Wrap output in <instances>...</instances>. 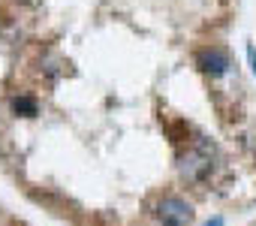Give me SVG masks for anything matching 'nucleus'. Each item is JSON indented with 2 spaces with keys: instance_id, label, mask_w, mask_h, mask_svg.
Listing matches in <instances>:
<instances>
[{
  "instance_id": "f03ea898",
  "label": "nucleus",
  "mask_w": 256,
  "mask_h": 226,
  "mask_svg": "<svg viewBox=\"0 0 256 226\" xmlns=\"http://www.w3.org/2000/svg\"><path fill=\"white\" fill-rule=\"evenodd\" d=\"M178 169H181V175H184L187 181H199V178H205V175L211 172V154H208L205 148L187 151V154L181 157Z\"/></svg>"
},
{
  "instance_id": "f257e3e1",
  "label": "nucleus",
  "mask_w": 256,
  "mask_h": 226,
  "mask_svg": "<svg viewBox=\"0 0 256 226\" xmlns=\"http://www.w3.org/2000/svg\"><path fill=\"white\" fill-rule=\"evenodd\" d=\"M157 217H160L163 226H187L193 220V208L178 196H166L157 205Z\"/></svg>"
},
{
  "instance_id": "39448f33",
  "label": "nucleus",
  "mask_w": 256,
  "mask_h": 226,
  "mask_svg": "<svg viewBox=\"0 0 256 226\" xmlns=\"http://www.w3.org/2000/svg\"><path fill=\"white\" fill-rule=\"evenodd\" d=\"M247 60H250V66L256 70V52H253V46H247Z\"/></svg>"
},
{
  "instance_id": "423d86ee",
  "label": "nucleus",
  "mask_w": 256,
  "mask_h": 226,
  "mask_svg": "<svg viewBox=\"0 0 256 226\" xmlns=\"http://www.w3.org/2000/svg\"><path fill=\"white\" fill-rule=\"evenodd\" d=\"M205 226H223V220H220V217H214V220H211V223H205Z\"/></svg>"
},
{
  "instance_id": "7ed1b4c3",
  "label": "nucleus",
  "mask_w": 256,
  "mask_h": 226,
  "mask_svg": "<svg viewBox=\"0 0 256 226\" xmlns=\"http://www.w3.org/2000/svg\"><path fill=\"white\" fill-rule=\"evenodd\" d=\"M196 64H199V70L208 72V76H223V72L229 70V54H226L223 48H202V52L196 54Z\"/></svg>"
},
{
  "instance_id": "20e7f679",
  "label": "nucleus",
  "mask_w": 256,
  "mask_h": 226,
  "mask_svg": "<svg viewBox=\"0 0 256 226\" xmlns=\"http://www.w3.org/2000/svg\"><path fill=\"white\" fill-rule=\"evenodd\" d=\"M12 108L18 112V115H36V112H40V106H36V100H30V96H16L12 100Z\"/></svg>"
}]
</instances>
